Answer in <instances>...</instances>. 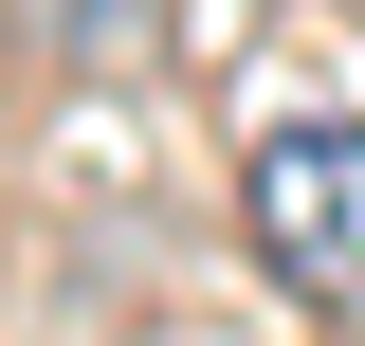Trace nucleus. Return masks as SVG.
I'll list each match as a JSON object with an SVG mask.
<instances>
[{
    "mask_svg": "<svg viewBox=\"0 0 365 346\" xmlns=\"http://www.w3.org/2000/svg\"><path fill=\"white\" fill-rule=\"evenodd\" d=\"M237 237L274 256V292L365 310V128H274L237 164Z\"/></svg>",
    "mask_w": 365,
    "mask_h": 346,
    "instance_id": "f257e3e1",
    "label": "nucleus"
},
{
    "mask_svg": "<svg viewBox=\"0 0 365 346\" xmlns=\"http://www.w3.org/2000/svg\"><path fill=\"white\" fill-rule=\"evenodd\" d=\"M19 19V55H55V73H128L146 55V0H0Z\"/></svg>",
    "mask_w": 365,
    "mask_h": 346,
    "instance_id": "f03ea898",
    "label": "nucleus"
}]
</instances>
